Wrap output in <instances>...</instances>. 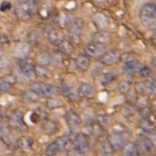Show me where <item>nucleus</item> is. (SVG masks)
Segmentation results:
<instances>
[{
	"mask_svg": "<svg viewBox=\"0 0 156 156\" xmlns=\"http://www.w3.org/2000/svg\"><path fill=\"white\" fill-rule=\"evenodd\" d=\"M97 123L102 128H104V127H107L108 125L112 123V119H110V117H109V115H99V117H98Z\"/></svg>",
	"mask_w": 156,
	"mask_h": 156,
	"instance_id": "37",
	"label": "nucleus"
},
{
	"mask_svg": "<svg viewBox=\"0 0 156 156\" xmlns=\"http://www.w3.org/2000/svg\"><path fill=\"white\" fill-rule=\"evenodd\" d=\"M7 121H9L7 126L9 128H12V129L20 130L23 127H25L24 121H23V115L19 110H15V112H11L9 118H7Z\"/></svg>",
	"mask_w": 156,
	"mask_h": 156,
	"instance_id": "8",
	"label": "nucleus"
},
{
	"mask_svg": "<svg viewBox=\"0 0 156 156\" xmlns=\"http://www.w3.org/2000/svg\"><path fill=\"white\" fill-rule=\"evenodd\" d=\"M29 90L36 93L37 96H43L47 98H54L58 96V89L53 84L44 83V82H32L29 87Z\"/></svg>",
	"mask_w": 156,
	"mask_h": 156,
	"instance_id": "2",
	"label": "nucleus"
},
{
	"mask_svg": "<svg viewBox=\"0 0 156 156\" xmlns=\"http://www.w3.org/2000/svg\"><path fill=\"white\" fill-rule=\"evenodd\" d=\"M84 52L87 57H92V58H99L102 56L103 53L105 52V48L103 45L97 44V43L90 42L87 43L84 47Z\"/></svg>",
	"mask_w": 156,
	"mask_h": 156,
	"instance_id": "6",
	"label": "nucleus"
},
{
	"mask_svg": "<svg viewBox=\"0 0 156 156\" xmlns=\"http://www.w3.org/2000/svg\"><path fill=\"white\" fill-rule=\"evenodd\" d=\"M32 146H34V138L29 136H21L17 140V147L25 152L31 150Z\"/></svg>",
	"mask_w": 156,
	"mask_h": 156,
	"instance_id": "23",
	"label": "nucleus"
},
{
	"mask_svg": "<svg viewBox=\"0 0 156 156\" xmlns=\"http://www.w3.org/2000/svg\"><path fill=\"white\" fill-rule=\"evenodd\" d=\"M117 78H118L117 72H106L102 75L101 81H102V83L108 84V83H112V81H115Z\"/></svg>",
	"mask_w": 156,
	"mask_h": 156,
	"instance_id": "34",
	"label": "nucleus"
},
{
	"mask_svg": "<svg viewBox=\"0 0 156 156\" xmlns=\"http://www.w3.org/2000/svg\"><path fill=\"white\" fill-rule=\"evenodd\" d=\"M59 46H62V50L66 54H71L73 52V49H74V48H73L72 43L70 41H68V40H66V39H65V41L62 42Z\"/></svg>",
	"mask_w": 156,
	"mask_h": 156,
	"instance_id": "39",
	"label": "nucleus"
},
{
	"mask_svg": "<svg viewBox=\"0 0 156 156\" xmlns=\"http://www.w3.org/2000/svg\"><path fill=\"white\" fill-rule=\"evenodd\" d=\"M120 60L123 64V70L127 73H134L140 68V60L134 56V54L130 53V52L121 54Z\"/></svg>",
	"mask_w": 156,
	"mask_h": 156,
	"instance_id": "4",
	"label": "nucleus"
},
{
	"mask_svg": "<svg viewBox=\"0 0 156 156\" xmlns=\"http://www.w3.org/2000/svg\"><path fill=\"white\" fill-rule=\"evenodd\" d=\"M77 93H78V96L87 98V99H93V98H95V96H96V90L92 85L87 83L80 84Z\"/></svg>",
	"mask_w": 156,
	"mask_h": 156,
	"instance_id": "16",
	"label": "nucleus"
},
{
	"mask_svg": "<svg viewBox=\"0 0 156 156\" xmlns=\"http://www.w3.org/2000/svg\"><path fill=\"white\" fill-rule=\"evenodd\" d=\"M144 87H145L144 82H137V83L134 85V90L137 94H143V93H144Z\"/></svg>",
	"mask_w": 156,
	"mask_h": 156,
	"instance_id": "43",
	"label": "nucleus"
},
{
	"mask_svg": "<svg viewBox=\"0 0 156 156\" xmlns=\"http://www.w3.org/2000/svg\"><path fill=\"white\" fill-rule=\"evenodd\" d=\"M132 89V83L129 81V80H124V81H122V82H120V84H119V90L122 94H124V95H127L128 93Z\"/></svg>",
	"mask_w": 156,
	"mask_h": 156,
	"instance_id": "35",
	"label": "nucleus"
},
{
	"mask_svg": "<svg viewBox=\"0 0 156 156\" xmlns=\"http://www.w3.org/2000/svg\"><path fill=\"white\" fill-rule=\"evenodd\" d=\"M140 127L143 131L147 133H153L155 130V125L150 118H142V120L140 121Z\"/></svg>",
	"mask_w": 156,
	"mask_h": 156,
	"instance_id": "27",
	"label": "nucleus"
},
{
	"mask_svg": "<svg viewBox=\"0 0 156 156\" xmlns=\"http://www.w3.org/2000/svg\"><path fill=\"white\" fill-rule=\"evenodd\" d=\"M112 41V36H110L109 32L105 31V30H101V31H97L96 34L93 36V42L97 43V44L103 45L108 44Z\"/></svg>",
	"mask_w": 156,
	"mask_h": 156,
	"instance_id": "20",
	"label": "nucleus"
},
{
	"mask_svg": "<svg viewBox=\"0 0 156 156\" xmlns=\"http://www.w3.org/2000/svg\"><path fill=\"white\" fill-rule=\"evenodd\" d=\"M3 117H4V112H3V109H2V108L0 107V120H1Z\"/></svg>",
	"mask_w": 156,
	"mask_h": 156,
	"instance_id": "47",
	"label": "nucleus"
},
{
	"mask_svg": "<svg viewBox=\"0 0 156 156\" xmlns=\"http://www.w3.org/2000/svg\"><path fill=\"white\" fill-rule=\"evenodd\" d=\"M0 140L6 146H12L14 144L12 133L9 131V127L4 124H0Z\"/></svg>",
	"mask_w": 156,
	"mask_h": 156,
	"instance_id": "14",
	"label": "nucleus"
},
{
	"mask_svg": "<svg viewBox=\"0 0 156 156\" xmlns=\"http://www.w3.org/2000/svg\"><path fill=\"white\" fill-rule=\"evenodd\" d=\"M135 145H136L138 151L140 150L146 155H151L153 153V151H154V144L150 140V137L140 136Z\"/></svg>",
	"mask_w": 156,
	"mask_h": 156,
	"instance_id": "10",
	"label": "nucleus"
},
{
	"mask_svg": "<svg viewBox=\"0 0 156 156\" xmlns=\"http://www.w3.org/2000/svg\"><path fill=\"white\" fill-rule=\"evenodd\" d=\"M121 52L118 49H109L105 51L101 57H100V62L103 65L106 66H112V65L115 64L117 62L120 60Z\"/></svg>",
	"mask_w": 156,
	"mask_h": 156,
	"instance_id": "9",
	"label": "nucleus"
},
{
	"mask_svg": "<svg viewBox=\"0 0 156 156\" xmlns=\"http://www.w3.org/2000/svg\"><path fill=\"white\" fill-rule=\"evenodd\" d=\"M67 156H84V153L80 152V151H78V150H76V149H74V148H73V149L68 151Z\"/></svg>",
	"mask_w": 156,
	"mask_h": 156,
	"instance_id": "45",
	"label": "nucleus"
},
{
	"mask_svg": "<svg viewBox=\"0 0 156 156\" xmlns=\"http://www.w3.org/2000/svg\"><path fill=\"white\" fill-rule=\"evenodd\" d=\"M75 67L82 72H85L90 68V58L84 54H79L74 59Z\"/></svg>",
	"mask_w": 156,
	"mask_h": 156,
	"instance_id": "19",
	"label": "nucleus"
},
{
	"mask_svg": "<svg viewBox=\"0 0 156 156\" xmlns=\"http://www.w3.org/2000/svg\"><path fill=\"white\" fill-rule=\"evenodd\" d=\"M9 60H7L5 57L3 56H0V69H4V68H6L9 66Z\"/></svg>",
	"mask_w": 156,
	"mask_h": 156,
	"instance_id": "46",
	"label": "nucleus"
},
{
	"mask_svg": "<svg viewBox=\"0 0 156 156\" xmlns=\"http://www.w3.org/2000/svg\"><path fill=\"white\" fill-rule=\"evenodd\" d=\"M11 7H12L11 2H9V1H2L1 4H0V11L6 12V11H9V9H11Z\"/></svg>",
	"mask_w": 156,
	"mask_h": 156,
	"instance_id": "44",
	"label": "nucleus"
},
{
	"mask_svg": "<svg viewBox=\"0 0 156 156\" xmlns=\"http://www.w3.org/2000/svg\"><path fill=\"white\" fill-rule=\"evenodd\" d=\"M129 137V134L124 129H115L112 130L108 135V142L112 146L114 149H121L124 147V145L127 143V140Z\"/></svg>",
	"mask_w": 156,
	"mask_h": 156,
	"instance_id": "3",
	"label": "nucleus"
},
{
	"mask_svg": "<svg viewBox=\"0 0 156 156\" xmlns=\"http://www.w3.org/2000/svg\"><path fill=\"white\" fill-rule=\"evenodd\" d=\"M37 0H22L17 7V16L22 19H27L37 9Z\"/></svg>",
	"mask_w": 156,
	"mask_h": 156,
	"instance_id": "5",
	"label": "nucleus"
},
{
	"mask_svg": "<svg viewBox=\"0 0 156 156\" xmlns=\"http://www.w3.org/2000/svg\"><path fill=\"white\" fill-rule=\"evenodd\" d=\"M144 93L147 96H152L155 93V80L153 79L152 81H149L147 83H145L144 87Z\"/></svg>",
	"mask_w": 156,
	"mask_h": 156,
	"instance_id": "36",
	"label": "nucleus"
},
{
	"mask_svg": "<svg viewBox=\"0 0 156 156\" xmlns=\"http://www.w3.org/2000/svg\"><path fill=\"white\" fill-rule=\"evenodd\" d=\"M83 28H84L83 20L77 18L71 22V24L69 26V32L71 36L79 37L82 34V32H83Z\"/></svg>",
	"mask_w": 156,
	"mask_h": 156,
	"instance_id": "13",
	"label": "nucleus"
},
{
	"mask_svg": "<svg viewBox=\"0 0 156 156\" xmlns=\"http://www.w3.org/2000/svg\"><path fill=\"white\" fill-rule=\"evenodd\" d=\"M65 119H66L68 126L70 127L71 130L77 129L80 126V124H81V119H80L79 115L73 109L68 110L66 112V115H65Z\"/></svg>",
	"mask_w": 156,
	"mask_h": 156,
	"instance_id": "12",
	"label": "nucleus"
},
{
	"mask_svg": "<svg viewBox=\"0 0 156 156\" xmlns=\"http://www.w3.org/2000/svg\"><path fill=\"white\" fill-rule=\"evenodd\" d=\"M138 149L135 143L129 142L124 145L122 151V156H138Z\"/></svg>",
	"mask_w": 156,
	"mask_h": 156,
	"instance_id": "25",
	"label": "nucleus"
},
{
	"mask_svg": "<svg viewBox=\"0 0 156 156\" xmlns=\"http://www.w3.org/2000/svg\"><path fill=\"white\" fill-rule=\"evenodd\" d=\"M53 62V56L51 55V53L47 51H42L41 53L37 55V65L43 67H47L49 66L51 62Z\"/></svg>",
	"mask_w": 156,
	"mask_h": 156,
	"instance_id": "26",
	"label": "nucleus"
},
{
	"mask_svg": "<svg viewBox=\"0 0 156 156\" xmlns=\"http://www.w3.org/2000/svg\"><path fill=\"white\" fill-rule=\"evenodd\" d=\"M136 105L140 107V109L146 107H150V103H149V98L146 96H140L136 99Z\"/></svg>",
	"mask_w": 156,
	"mask_h": 156,
	"instance_id": "38",
	"label": "nucleus"
},
{
	"mask_svg": "<svg viewBox=\"0 0 156 156\" xmlns=\"http://www.w3.org/2000/svg\"><path fill=\"white\" fill-rule=\"evenodd\" d=\"M20 71L21 74L24 75L27 78H32L34 77V64L32 62V60H30L29 58H22L21 62L19 64Z\"/></svg>",
	"mask_w": 156,
	"mask_h": 156,
	"instance_id": "11",
	"label": "nucleus"
},
{
	"mask_svg": "<svg viewBox=\"0 0 156 156\" xmlns=\"http://www.w3.org/2000/svg\"><path fill=\"white\" fill-rule=\"evenodd\" d=\"M98 151H99L101 156H112L115 153V149L110 145V143L108 142V140H103L101 142H99Z\"/></svg>",
	"mask_w": 156,
	"mask_h": 156,
	"instance_id": "18",
	"label": "nucleus"
},
{
	"mask_svg": "<svg viewBox=\"0 0 156 156\" xmlns=\"http://www.w3.org/2000/svg\"><path fill=\"white\" fill-rule=\"evenodd\" d=\"M21 97L23 100H25V101H27V102H30V103H34V102L39 101V96H37L36 93H34L30 90H22Z\"/></svg>",
	"mask_w": 156,
	"mask_h": 156,
	"instance_id": "28",
	"label": "nucleus"
},
{
	"mask_svg": "<svg viewBox=\"0 0 156 156\" xmlns=\"http://www.w3.org/2000/svg\"><path fill=\"white\" fill-rule=\"evenodd\" d=\"M46 106H47V108H49V109H56V108L64 106V102L56 97L48 98L46 101Z\"/></svg>",
	"mask_w": 156,
	"mask_h": 156,
	"instance_id": "30",
	"label": "nucleus"
},
{
	"mask_svg": "<svg viewBox=\"0 0 156 156\" xmlns=\"http://www.w3.org/2000/svg\"><path fill=\"white\" fill-rule=\"evenodd\" d=\"M90 134H93L94 136L99 137L103 134V128L98 124L97 122H92L90 123Z\"/></svg>",
	"mask_w": 156,
	"mask_h": 156,
	"instance_id": "32",
	"label": "nucleus"
},
{
	"mask_svg": "<svg viewBox=\"0 0 156 156\" xmlns=\"http://www.w3.org/2000/svg\"><path fill=\"white\" fill-rule=\"evenodd\" d=\"M46 152L50 155H54V154H56L57 152H59V149H58V147H57L56 143L53 142L50 145H48V147H47V149H46Z\"/></svg>",
	"mask_w": 156,
	"mask_h": 156,
	"instance_id": "41",
	"label": "nucleus"
},
{
	"mask_svg": "<svg viewBox=\"0 0 156 156\" xmlns=\"http://www.w3.org/2000/svg\"><path fill=\"white\" fill-rule=\"evenodd\" d=\"M60 90L64 94V96H66L68 99L71 100V101H77L78 100V93L77 90L72 87L71 85L67 84V83H62Z\"/></svg>",
	"mask_w": 156,
	"mask_h": 156,
	"instance_id": "22",
	"label": "nucleus"
},
{
	"mask_svg": "<svg viewBox=\"0 0 156 156\" xmlns=\"http://www.w3.org/2000/svg\"><path fill=\"white\" fill-rule=\"evenodd\" d=\"M138 74H140V77L149 78L151 75H152V71H151L150 68L143 67V68H140V70H138Z\"/></svg>",
	"mask_w": 156,
	"mask_h": 156,
	"instance_id": "40",
	"label": "nucleus"
},
{
	"mask_svg": "<svg viewBox=\"0 0 156 156\" xmlns=\"http://www.w3.org/2000/svg\"><path fill=\"white\" fill-rule=\"evenodd\" d=\"M140 19L144 26L152 28L155 26L156 22V6L153 2L146 3L140 11Z\"/></svg>",
	"mask_w": 156,
	"mask_h": 156,
	"instance_id": "1",
	"label": "nucleus"
},
{
	"mask_svg": "<svg viewBox=\"0 0 156 156\" xmlns=\"http://www.w3.org/2000/svg\"><path fill=\"white\" fill-rule=\"evenodd\" d=\"M73 148L82 153L87 152L90 149V140L83 133H76L73 138Z\"/></svg>",
	"mask_w": 156,
	"mask_h": 156,
	"instance_id": "7",
	"label": "nucleus"
},
{
	"mask_svg": "<svg viewBox=\"0 0 156 156\" xmlns=\"http://www.w3.org/2000/svg\"><path fill=\"white\" fill-rule=\"evenodd\" d=\"M12 89V85L5 77L0 78V93H11Z\"/></svg>",
	"mask_w": 156,
	"mask_h": 156,
	"instance_id": "33",
	"label": "nucleus"
},
{
	"mask_svg": "<svg viewBox=\"0 0 156 156\" xmlns=\"http://www.w3.org/2000/svg\"><path fill=\"white\" fill-rule=\"evenodd\" d=\"M48 41L54 46H59L65 41V34L59 29H52L48 34Z\"/></svg>",
	"mask_w": 156,
	"mask_h": 156,
	"instance_id": "15",
	"label": "nucleus"
},
{
	"mask_svg": "<svg viewBox=\"0 0 156 156\" xmlns=\"http://www.w3.org/2000/svg\"><path fill=\"white\" fill-rule=\"evenodd\" d=\"M93 21H94V23L101 29L106 28L108 25H109V23H108V22H109L108 21V18L104 14H101V12L95 14L94 17H93Z\"/></svg>",
	"mask_w": 156,
	"mask_h": 156,
	"instance_id": "24",
	"label": "nucleus"
},
{
	"mask_svg": "<svg viewBox=\"0 0 156 156\" xmlns=\"http://www.w3.org/2000/svg\"><path fill=\"white\" fill-rule=\"evenodd\" d=\"M134 114V110H133V108L130 106V105H127V106H125L123 108V115L124 117H131Z\"/></svg>",
	"mask_w": 156,
	"mask_h": 156,
	"instance_id": "42",
	"label": "nucleus"
},
{
	"mask_svg": "<svg viewBox=\"0 0 156 156\" xmlns=\"http://www.w3.org/2000/svg\"><path fill=\"white\" fill-rule=\"evenodd\" d=\"M2 54H3V48H2V45L0 44V56H2Z\"/></svg>",
	"mask_w": 156,
	"mask_h": 156,
	"instance_id": "48",
	"label": "nucleus"
},
{
	"mask_svg": "<svg viewBox=\"0 0 156 156\" xmlns=\"http://www.w3.org/2000/svg\"><path fill=\"white\" fill-rule=\"evenodd\" d=\"M34 75L37 77L47 78L50 76V72L48 71L47 67H43L40 65H34Z\"/></svg>",
	"mask_w": 156,
	"mask_h": 156,
	"instance_id": "31",
	"label": "nucleus"
},
{
	"mask_svg": "<svg viewBox=\"0 0 156 156\" xmlns=\"http://www.w3.org/2000/svg\"><path fill=\"white\" fill-rule=\"evenodd\" d=\"M28 45L25 44V43H22V44H19L17 45V47L15 48V55H16L17 57H20V58H25V56H26L27 52H28Z\"/></svg>",
	"mask_w": 156,
	"mask_h": 156,
	"instance_id": "29",
	"label": "nucleus"
},
{
	"mask_svg": "<svg viewBox=\"0 0 156 156\" xmlns=\"http://www.w3.org/2000/svg\"><path fill=\"white\" fill-rule=\"evenodd\" d=\"M58 130V126H57L56 122L52 120H45L42 123V131L47 135H52Z\"/></svg>",
	"mask_w": 156,
	"mask_h": 156,
	"instance_id": "21",
	"label": "nucleus"
},
{
	"mask_svg": "<svg viewBox=\"0 0 156 156\" xmlns=\"http://www.w3.org/2000/svg\"><path fill=\"white\" fill-rule=\"evenodd\" d=\"M54 142L56 143L59 151H69L73 149V142L69 137V135H62V136L57 137Z\"/></svg>",
	"mask_w": 156,
	"mask_h": 156,
	"instance_id": "17",
	"label": "nucleus"
}]
</instances>
